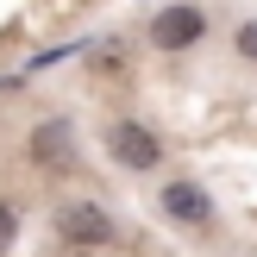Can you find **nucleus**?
<instances>
[{
	"label": "nucleus",
	"instance_id": "39448f33",
	"mask_svg": "<svg viewBox=\"0 0 257 257\" xmlns=\"http://www.w3.org/2000/svg\"><path fill=\"white\" fill-rule=\"evenodd\" d=\"M157 201H163V213H170V220H182V226H207V220H213V201L201 195L195 182H170Z\"/></svg>",
	"mask_w": 257,
	"mask_h": 257
},
{
	"label": "nucleus",
	"instance_id": "423d86ee",
	"mask_svg": "<svg viewBox=\"0 0 257 257\" xmlns=\"http://www.w3.org/2000/svg\"><path fill=\"white\" fill-rule=\"evenodd\" d=\"M13 238H19V213H13V207H0V251H7Z\"/></svg>",
	"mask_w": 257,
	"mask_h": 257
},
{
	"label": "nucleus",
	"instance_id": "f257e3e1",
	"mask_svg": "<svg viewBox=\"0 0 257 257\" xmlns=\"http://www.w3.org/2000/svg\"><path fill=\"white\" fill-rule=\"evenodd\" d=\"M57 238L75 251H94V245H113V220L94 207V201H63L57 207Z\"/></svg>",
	"mask_w": 257,
	"mask_h": 257
},
{
	"label": "nucleus",
	"instance_id": "0eeeda50",
	"mask_svg": "<svg viewBox=\"0 0 257 257\" xmlns=\"http://www.w3.org/2000/svg\"><path fill=\"white\" fill-rule=\"evenodd\" d=\"M238 50L257 63V19H245V25H238Z\"/></svg>",
	"mask_w": 257,
	"mask_h": 257
},
{
	"label": "nucleus",
	"instance_id": "20e7f679",
	"mask_svg": "<svg viewBox=\"0 0 257 257\" xmlns=\"http://www.w3.org/2000/svg\"><path fill=\"white\" fill-rule=\"evenodd\" d=\"M69 157H75V125L69 119H44L32 132V163L38 170H63Z\"/></svg>",
	"mask_w": 257,
	"mask_h": 257
},
{
	"label": "nucleus",
	"instance_id": "f03ea898",
	"mask_svg": "<svg viewBox=\"0 0 257 257\" xmlns=\"http://www.w3.org/2000/svg\"><path fill=\"white\" fill-rule=\"evenodd\" d=\"M107 151H113V163H125V170H157V138L145 132V125H132V119H119V125H107Z\"/></svg>",
	"mask_w": 257,
	"mask_h": 257
},
{
	"label": "nucleus",
	"instance_id": "7ed1b4c3",
	"mask_svg": "<svg viewBox=\"0 0 257 257\" xmlns=\"http://www.w3.org/2000/svg\"><path fill=\"white\" fill-rule=\"evenodd\" d=\"M201 32H207V19H201L195 7H163L157 19H151V44H163V50H188Z\"/></svg>",
	"mask_w": 257,
	"mask_h": 257
}]
</instances>
